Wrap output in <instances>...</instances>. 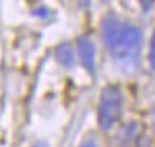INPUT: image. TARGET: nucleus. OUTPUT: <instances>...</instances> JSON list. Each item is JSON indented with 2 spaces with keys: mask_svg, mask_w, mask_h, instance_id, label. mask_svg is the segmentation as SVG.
Segmentation results:
<instances>
[{
  "mask_svg": "<svg viewBox=\"0 0 155 147\" xmlns=\"http://www.w3.org/2000/svg\"><path fill=\"white\" fill-rule=\"evenodd\" d=\"M101 30L102 42L116 63L127 66L137 61L142 45V32L139 27L116 17H106Z\"/></svg>",
  "mask_w": 155,
  "mask_h": 147,
  "instance_id": "f257e3e1",
  "label": "nucleus"
},
{
  "mask_svg": "<svg viewBox=\"0 0 155 147\" xmlns=\"http://www.w3.org/2000/svg\"><path fill=\"white\" fill-rule=\"evenodd\" d=\"M124 96L117 86H106L101 93L97 108V124L102 131H110L122 116Z\"/></svg>",
  "mask_w": 155,
  "mask_h": 147,
  "instance_id": "f03ea898",
  "label": "nucleus"
},
{
  "mask_svg": "<svg viewBox=\"0 0 155 147\" xmlns=\"http://www.w3.org/2000/svg\"><path fill=\"white\" fill-rule=\"evenodd\" d=\"M78 45V55H79L81 65L84 66L89 75H94L96 71V46L93 40L87 36H79L76 42Z\"/></svg>",
  "mask_w": 155,
  "mask_h": 147,
  "instance_id": "7ed1b4c3",
  "label": "nucleus"
},
{
  "mask_svg": "<svg viewBox=\"0 0 155 147\" xmlns=\"http://www.w3.org/2000/svg\"><path fill=\"white\" fill-rule=\"evenodd\" d=\"M54 58L61 66L64 68H73L74 66V51H73L69 43H61L54 50Z\"/></svg>",
  "mask_w": 155,
  "mask_h": 147,
  "instance_id": "20e7f679",
  "label": "nucleus"
},
{
  "mask_svg": "<svg viewBox=\"0 0 155 147\" xmlns=\"http://www.w3.org/2000/svg\"><path fill=\"white\" fill-rule=\"evenodd\" d=\"M149 63L150 68L155 69V32L152 35V40H150V48H149Z\"/></svg>",
  "mask_w": 155,
  "mask_h": 147,
  "instance_id": "39448f33",
  "label": "nucleus"
},
{
  "mask_svg": "<svg viewBox=\"0 0 155 147\" xmlns=\"http://www.w3.org/2000/svg\"><path fill=\"white\" fill-rule=\"evenodd\" d=\"M139 2H140V5H142L143 12H150L153 3H155V0H139Z\"/></svg>",
  "mask_w": 155,
  "mask_h": 147,
  "instance_id": "423d86ee",
  "label": "nucleus"
}]
</instances>
